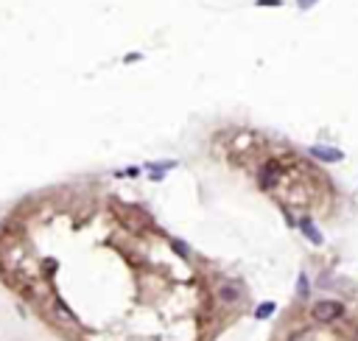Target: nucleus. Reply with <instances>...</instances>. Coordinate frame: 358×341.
I'll return each mask as SVG.
<instances>
[{
  "mask_svg": "<svg viewBox=\"0 0 358 341\" xmlns=\"http://www.w3.org/2000/svg\"><path fill=\"white\" fill-rule=\"evenodd\" d=\"M342 302H333V299H322V302H316L314 305V319L316 322H333V319H339L342 316Z\"/></svg>",
  "mask_w": 358,
  "mask_h": 341,
  "instance_id": "nucleus-1",
  "label": "nucleus"
},
{
  "mask_svg": "<svg viewBox=\"0 0 358 341\" xmlns=\"http://www.w3.org/2000/svg\"><path fill=\"white\" fill-rule=\"evenodd\" d=\"M308 154L314 160H322V163H339V160H344V154L339 148H330V146H311Z\"/></svg>",
  "mask_w": 358,
  "mask_h": 341,
  "instance_id": "nucleus-2",
  "label": "nucleus"
},
{
  "mask_svg": "<svg viewBox=\"0 0 358 341\" xmlns=\"http://www.w3.org/2000/svg\"><path fill=\"white\" fill-rule=\"evenodd\" d=\"M297 224H300L302 235H305L308 241L314 243V246H322V243H325V238H322V232H319V230H316V226L311 224V218H302V221H297Z\"/></svg>",
  "mask_w": 358,
  "mask_h": 341,
  "instance_id": "nucleus-3",
  "label": "nucleus"
},
{
  "mask_svg": "<svg viewBox=\"0 0 358 341\" xmlns=\"http://www.w3.org/2000/svg\"><path fill=\"white\" fill-rule=\"evenodd\" d=\"M277 176H280V165L277 163H266L263 171H260V185H263V188H272V185L277 182Z\"/></svg>",
  "mask_w": 358,
  "mask_h": 341,
  "instance_id": "nucleus-4",
  "label": "nucleus"
},
{
  "mask_svg": "<svg viewBox=\"0 0 358 341\" xmlns=\"http://www.w3.org/2000/svg\"><path fill=\"white\" fill-rule=\"evenodd\" d=\"M274 310H277V305H274V302H263V305H258L255 316H258V319H268V316H272Z\"/></svg>",
  "mask_w": 358,
  "mask_h": 341,
  "instance_id": "nucleus-5",
  "label": "nucleus"
},
{
  "mask_svg": "<svg viewBox=\"0 0 358 341\" xmlns=\"http://www.w3.org/2000/svg\"><path fill=\"white\" fill-rule=\"evenodd\" d=\"M238 297H241V288H238V285H224L221 288V299H227V302H235Z\"/></svg>",
  "mask_w": 358,
  "mask_h": 341,
  "instance_id": "nucleus-6",
  "label": "nucleus"
},
{
  "mask_svg": "<svg viewBox=\"0 0 358 341\" xmlns=\"http://www.w3.org/2000/svg\"><path fill=\"white\" fill-rule=\"evenodd\" d=\"M56 308H59V310H62V313H64V316H68V319H73V310H70V308H68V305H64V302H62V299H59V297H56Z\"/></svg>",
  "mask_w": 358,
  "mask_h": 341,
  "instance_id": "nucleus-7",
  "label": "nucleus"
},
{
  "mask_svg": "<svg viewBox=\"0 0 358 341\" xmlns=\"http://www.w3.org/2000/svg\"><path fill=\"white\" fill-rule=\"evenodd\" d=\"M300 297H308V277L300 274Z\"/></svg>",
  "mask_w": 358,
  "mask_h": 341,
  "instance_id": "nucleus-8",
  "label": "nucleus"
},
{
  "mask_svg": "<svg viewBox=\"0 0 358 341\" xmlns=\"http://www.w3.org/2000/svg\"><path fill=\"white\" fill-rule=\"evenodd\" d=\"M258 6H274L277 9V6H283V0H258Z\"/></svg>",
  "mask_w": 358,
  "mask_h": 341,
  "instance_id": "nucleus-9",
  "label": "nucleus"
},
{
  "mask_svg": "<svg viewBox=\"0 0 358 341\" xmlns=\"http://www.w3.org/2000/svg\"><path fill=\"white\" fill-rule=\"evenodd\" d=\"M174 249H176V252H179V255H188V246H185V243H182V241H176V243H174Z\"/></svg>",
  "mask_w": 358,
  "mask_h": 341,
  "instance_id": "nucleus-10",
  "label": "nucleus"
},
{
  "mask_svg": "<svg viewBox=\"0 0 358 341\" xmlns=\"http://www.w3.org/2000/svg\"><path fill=\"white\" fill-rule=\"evenodd\" d=\"M297 3H300V9H311V6L319 3V0H297Z\"/></svg>",
  "mask_w": 358,
  "mask_h": 341,
  "instance_id": "nucleus-11",
  "label": "nucleus"
}]
</instances>
